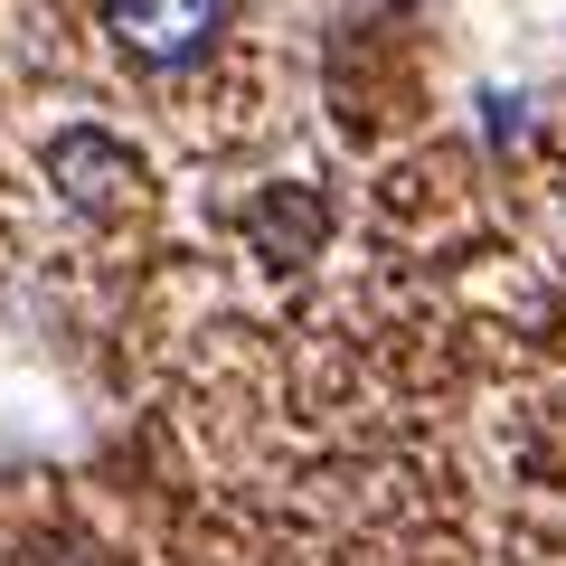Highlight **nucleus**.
<instances>
[{
    "label": "nucleus",
    "instance_id": "nucleus-3",
    "mask_svg": "<svg viewBox=\"0 0 566 566\" xmlns=\"http://www.w3.org/2000/svg\"><path fill=\"white\" fill-rule=\"evenodd\" d=\"M255 245H264V255H283V264H303L312 245H322V208H312L303 189H293V199H264L255 208Z\"/></svg>",
    "mask_w": 566,
    "mask_h": 566
},
{
    "label": "nucleus",
    "instance_id": "nucleus-2",
    "mask_svg": "<svg viewBox=\"0 0 566 566\" xmlns=\"http://www.w3.org/2000/svg\"><path fill=\"white\" fill-rule=\"evenodd\" d=\"M48 180L66 189V208H85V218H114V208H133L142 161L123 151V142H104V133H57V142H48Z\"/></svg>",
    "mask_w": 566,
    "mask_h": 566
},
{
    "label": "nucleus",
    "instance_id": "nucleus-1",
    "mask_svg": "<svg viewBox=\"0 0 566 566\" xmlns=\"http://www.w3.org/2000/svg\"><path fill=\"white\" fill-rule=\"evenodd\" d=\"M227 29V0H104V39L142 66H199Z\"/></svg>",
    "mask_w": 566,
    "mask_h": 566
}]
</instances>
